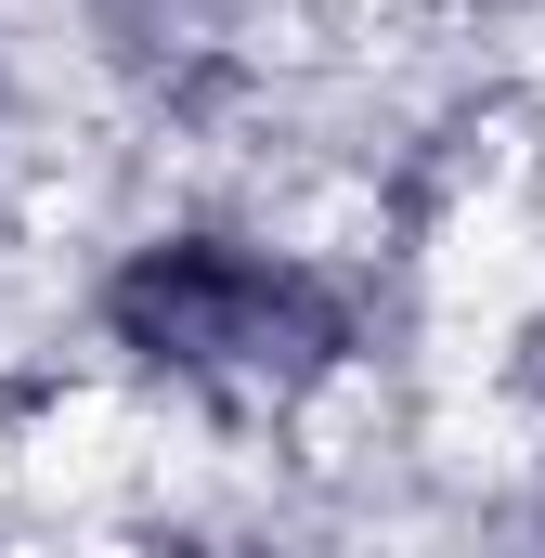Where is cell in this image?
Here are the masks:
<instances>
[{
  "label": "cell",
  "mask_w": 545,
  "mask_h": 558,
  "mask_svg": "<svg viewBox=\"0 0 545 558\" xmlns=\"http://www.w3.org/2000/svg\"><path fill=\"white\" fill-rule=\"evenodd\" d=\"M105 338L143 377H182L208 403H299L351 364L364 312L325 260H286L247 234H143L105 274Z\"/></svg>",
  "instance_id": "1"
},
{
  "label": "cell",
  "mask_w": 545,
  "mask_h": 558,
  "mask_svg": "<svg viewBox=\"0 0 545 558\" xmlns=\"http://www.w3.org/2000/svg\"><path fill=\"white\" fill-rule=\"evenodd\" d=\"M92 13H105V52L118 65H182V52L221 39V0H92Z\"/></svg>",
  "instance_id": "2"
},
{
  "label": "cell",
  "mask_w": 545,
  "mask_h": 558,
  "mask_svg": "<svg viewBox=\"0 0 545 558\" xmlns=\"http://www.w3.org/2000/svg\"><path fill=\"white\" fill-rule=\"evenodd\" d=\"M507 390H520V403H545V312L520 325V364H507Z\"/></svg>",
  "instance_id": "3"
}]
</instances>
